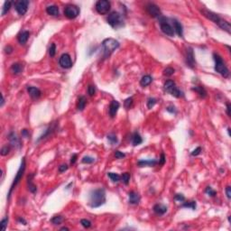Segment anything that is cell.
Segmentation results:
<instances>
[{"label": "cell", "mask_w": 231, "mask_h": 231, "mask_svg": "<svg viewBox=\"0 0 231 231\" xmlns=\"http://www.w3.org/2000/svg\"><path fill=\"white\" fill-rule=\"evenodd\" d=\"M106 202V192L104 189L93 190L90 193L89 204L91 208H99L105 204Z\"/></svg>", "instance_id": "1"}, {"label": "cell", "mask_w": 231, "mask_h": 231, "mask_svg": "<svg viewBox=\"0 0 231 231\" xmlns=\"http://www.w3.org/2000/svg\"><path fill=\"white\" fill-rule=\"evenodd\" d=\"M103 47V52H104V58H107L110 56V54L119 47L118 41L115 40L113 38H107L105 39L102 42Z\"/></svg>", "instance_id": "2"}, {"label": "cell", "mask_w": 231, "mask_h": 231, "mask_svg": "<svg viewBox=\"0 0 231 231\" xmlns=\"http://www.w3.org/2000/svg\"><path fill=\"white\" fill-rule=\"evenodd\" d=\"M213 57L215 60V71L218 73H219L224 78H228L229 76V71L228 67L225 65V63H224L222 58L217 53L213 54Z\"/></svg>", "instance_id": "3"}, {"label": "cell", "mask_w": 231, "mask_h": 231, "mask_svg": "<svg viewBox=\"0 0 231 231\" xmlns=\"http://www.w3.org/2000/svg\"><path fill=\"white\" fill-rule=\"evenodd\" d=\"M24 171H25V158L24 157V158L22 159V162H21V165H20V168H19V170L17 171V173H16V175L15 179H14L13 183H12V185H11V188H10V190H9L8 196H7L8 200H10V197H11L12 192L16 189V185L19 183V181L22 180V177H23V175H24Z\"/></svg>", "instance_id": "4"}, {"label": "cell", "mask_w": 231, "mask_h": 231, "mask_svg": "<svg viewBox=\"0 0 231 231\" xmlns=\"http://www.w3.org/2000/svg\"><path fill=\"white\" fill-rule=\"evenodd\" d=\"M108 24H110L113 28H119L124 25V19L122 16L118 12H112L107 18Z\"/></svg>", "instance_id": "5"}, {"label": "cell", "mask_w": 231, "mask_h": 231, "mask_svg": "<svg viewBox=\"0 0 231 231\" xmlns=\"http://www.w3.org/2000/svg\"><path fill=\"white\" fill-rule=\"evenodd\" d=\"M164 90L166 92L170 93L172 96H173L175 98H181V97L184 96V95H183V92L181 91L178 88L176 87L175 82L173 80H171V79L166 80L164 82Z\"/></svg>", "instance_id": "6"}, {"label": "cell", "mask_w": 231, "mask_h": 231, "mask_svg": "<svg viewBox=\"0 0 231 231\" xmlns=\"http://www.w3.org/2000/svg\"><path fill=\"white\" fill-rule=\"evenodd\" d=\"M159 24H160V27L162 32L165 33L166 35L170 36V37H173L174 36V30L173 28V26L169 24L167 18L161 16L159 17Z\"/></svg>", "instance_id": "7"}, {"label": "cell", "mask_w": 231, "mask_h": 231, "mask_svg": "<svg viewBox=\"0 0 231 231\" xmlns=\"http://www.w3.org/2000/svg\"><path fill=\"white\" fill-rule=\"evenodd\" d=\"M64 15L67 18L74 19L79 15V8L75 5H68L64 9Z\"/></svg>", "instance_id": "8"}, {"label": "cell", "mask_w": 231, "mask_h": 231, "mask_svg": "<svg viewBox=\"0 0 231 231\" xmlns=\"http://www.w3.org/2000/svg\"><path fill=\"white\" fill-rule=\"evenodd\" d=\"M110 2L107 0H99L96 3V10L100 15H106L110 10Z\"/></svg>", "instance_id": "9"}, {"label": "cell", "mask_w": 231, "mask_h": 231, "mask_svg": "<svg viewBox=\"0 0 231 231\" xmlns=\"http://www.w3.org/2000/svg\"><path fill=\"white\" fill-rule=\"evenodd\" d=\"M28 5H29V1H27V0H19V1L16 2L15 7L16 12L20 16H24L27 12V10H28Z\"/></svg>", "instance_id": "10"}, {"label": "cell", "mask_w": 231, "mask_h": 231, "mask_svg": "<svg viewBox=\"0 0 231 231\" xmlns=\"http://www.w3.org/2000/svg\"><path fill=\"white\" fill-rule=\"evenodd\" d=\"M200 12H201V14L203 16H204L205 17H207L208 19H209L210 21H212V22H214L215 24H219V23L221 21V17L218 15V14H216V13H214V12H212V11H209V10H208V9H202V10H200Z\"/></svg>", "instance_id": "11"}, {"label": "cell", "mask_w": 231, "mask_h": 231, "mask_svg": "<svg viewBox=\"0 0 231 231\" xmlns=\"http://www.w3.org/2000/svg\"><path fill=\"white\" fill-rule=\"evenodd\" d=\"M185 60H186L187 66H189L190 68L193 69L194 66H195V58H194L193 49L192 48V47H188V48L186 49Z\"/></svg>", "instance_id": "12"}, {"label": "cell", "mask_w": 231, "mask_h": 231, "mask_svg": "<svg viewBox=\"0 0 231 231\" xmlns=\"http://www.w3.org/2000/svg\"><path fill=\"white\" fill-rule=\"evenodd\" d=\"M146 11L152 17H158L159 18L162 16V12H161L160 8L153 3H150L146 5Z\"/></svg>", "instance_id": "13"}, {"label": "cell", "mask_w": 231, "mask_h": 231, "mask_svg": "<svg viewBox=\"0 0 231 231\" xmlns=\"http://www.w3.org/2000/svg\"><path fill=\"white\" fill-rule=\"evenodd\" d=\"M59 63H60V67H63V69H70V68L72 66V62H71V56L68 53H63V55L60 57Z\"/></svg>", "instance_id": "14"}, {"label": "cell", "mask_w": 231, "mask_h": 231, "mask_svg": "<svg viewBox=\"0 0 231 231\" xmlns=\"http://www.w3.org/2000/svg\"><path fill=\"white\" fill-rule=\"evenodd\" d=\"M57 127H58V125H57V123H52L51 126H49V127L47 128L46 130L44 131V133H43V135H41V137L38 138V140H37V143H38V142H40V141H42V140H43V139H45L46 137H50L51 135H52L54 132H55V130L57 129Z\"/></svg>", "instance_id": "15"}, {"label": "cell", "mask_w": 231, "mask_h": 231, "mask_svg": "<svg viewBox=\"0 0 231 231\" xmlns=\"http://www.w3.org/2000/svg\"><path fill=\"white\" fill-rule=\"evenodd\" d=\"M8 139L10 141V144L13 145V146H15V147H21V141H20L19 137H17V135L16 133H14V132H11L9 135H8Z\"/></svg>", "instance_id": "16"}, {"label": "cell", "mask_w": 231, "mask_h": 231, "mask_svg": "<svg viewBox=\"0 0 231 231\" xmlns=\"http://www.w3.org/2000/svg\"><path fill=\"white\" fill-rule=\"evenodd\" d=\"M120 107V104L117 100H112L109 105V115L111 118H115L118 113V110Z\"/></svg>", "instance_id": "17"}, {"label": "cell", "mask_w": 231, "mask_h": 231, "mask_svg": "<svg viewBox=\"0 0 231 231\" xmlns=\"http://www.w3.org/2000/svg\"><path fill=\"white\" fill-rule=\"evenodd\" d=\"M129 203L132 205H137L140 202V195L135 192H130L128 194Z\"/></svg>", "instance_id": "18"}, {"label": "cell", "mask_w": 231, "mask_h": 231, "mask_svg": "<svg viewBox=\"0 0 231 231\" xmlns=\"http://www.w3.org/2000/svg\"><path fill=\"white\" fill-rule=\"evenodd\" d=\"M27 91H28L30 97L32 99H39L41 97V95H42V92L39 89L35 87H32V86H29L27 88Z\"/></svg>", "instance_id": "19"}, {"label": "cell", "mask_w": 231, "mask_h": 231, "mask_svg": "<svg viewBox=\"0 0 231 231\" xmlns=\"http://www.w3.org/2000/svg\"><path fill=\"white\" fill-rule=\"evenodd\" d=\"M173 30L177 33L180 37H183V29L181 24L176 19H173Z\"/></svg>", "instance_id": "20"}, {"label": "cell", "mask_w": 231, "mask_h": 231, "mask_svg": "<svg viewBox=\"0 0 231 231\" xmlns=\"http://www.w3.org/2000/svg\"><path fill=\"white\" fill-rule=\"evenodd\" d=\"M33 177H35V174L28 175V178H27V187H28V190H29L30 192L35 193L37 192V188H36V185L33 182Z\"/></svg>", "instance_id": "21"}, {"label": "cell", "mask_w": 231, "mask_h": 231, "mask_svg": "<svg viewBox=\"0 0 231 231\" xmlns=\"http://www.w3.org/2000/svg\"><path fill=\"white\" fill-rule=\"evenodd\" d=\"M158 164V162L156 160H140L137 162V164L139 167H145V166H149V167H154Z\"/></svg>", "instance_id": "22"}, {"label": "cell", "mask_w": 231, "mask_h": 231, "mask_svg": "<svg viewBox=\"0 0 231 231\" xmlns=\"http://www.w3.org/2000/svg\"><path fill=\"white\" fill-rule=\"evenodd\" d=\"M29 36H30V33L28 31H23L21 32L18 35V37H17V40L20 44H24L26 43V42L28 41L29 39Z\"/></svg>", "instance_id": "23"}, {"label": "cell", "mask_w": 231, "mask_h": 231, "mask_svg": "<svg viewBox=\"0 0 231 231\" xmlns=\"http://www.w3.org/2000/svg\"><path fill=\"white\" fill-rule=\"evenodd\" d=\"M24 70V66L21 64V63H14L11 68H10V71L13 74H15V75H18L20 74Z\"/></svg>", "instance_id": "24"}, {"label": "cell", "mask_w": 231, "mask_h": 231, "mask_svg": "<svg viewBox=\"0 0 231 231\" xmlns=\"http://www.w3.org/2000/svg\"><path fill=\"white\" fill-rule=\"evenodd\" d=\"M154 211L158 215H164L167 212V207L162 204H156L154 206Z\"/></svg>", "instance_id": "25"}, {"label": "cell", "mask_w": 231, "mask_h": 231, "mask_svg": "<svg viewBox=\"0 0 231 231\" xmlns=\"http://www.w3.org/2000/svg\"><path fill=\"white\" fill-rule=\"evenodd\" d=\"M192 90L195 91L196 93H198L200 98L204 99V98L207 97V91L202 86H195V87L192 88Z\"/></svg>", "instance_id": "26"}, {"label": "cell", "mask_w": 231, "mask_h": 231, "mask_svg": "<svg viewBox=\"0 0 231 231\" xmlns=\"http://www.w3.org/2000/svg\"><path fill=\"white\" fill-rule=\"evenodd\" d=\"M46 12H47V14H48V15L52 16H59V8H58V6H56V5H49V6H47Z\"/></svg>", "instance_id": "27"}, {"label": "cell", "mask_w": 231, "mask_h": 231, "mask_svg": "<svg viewBox=\"0 0 231 231\" xmlns=\"http://www.w3.org/2000/svg\"><path fill=\"white\" fill-rule=\"evenodd\" d=\"M218 25L220 27L222 30H224V31H226L227 33H230V32H231V26H230L229 22L226 21V20H224V19H221V21L219 23Z\"/></svg>", "instance_id": "28"}, {"label": "cell", "mask_w": 231, "mask_h": 231, "mask_svg": "<svg viewBox=\"0 0 231 231\" xmlns=\"http://www.w3.org/2000/svg\"><path fill=\"white\" fill-rule=\"evenodd\" d=\"M152 81H153V78L150 75H145L144 77H142L140 80V85L142 87H146L148 85H150Z\"/></svg>", "instance_id": "29"}, {"label": "cell", "mask_w": 231, "mask_h": 231, "mask_svg": "<svg viewBox=\"0 0 231 231\" xmlns=\"http://www.w3.org/2000/svg\"><path fill=\"white\" fill-rule=\"evenodd\" d=\"M143 143V139L141 137V135L138 134V133H135L132 137V144L133 145L137 146V145H139L140 144Z\"/></svg>", "instance_id": "30"}, {"label": "cell", "mask_w": 231, "mask_h": 231, "mask_svg": "<svg viewBox=\"0 0 231 231\" xmlns=\"http://www.w3.org/2000/svg\"><path fill=\"white\" fill-rule=\"evenodd\" d=\"M86 103H87V99H86V97H84V96L79 97V101H78V105H77L78 109L79 111H82L84 108H85V107H86Z\"/></svg>", "instance_id": "31"}, {"label": "cell", "mask_w": 231, "mask_h": 231, "mask_svg": "<svg viewBox=\"0 0 231 231\" xmlns=\"http://www.w3.org/2000/svg\"><path fill=\"white\" fill-rule=\"evenodd\" d=\"M11 5H12V2L11 1H5L4 3V5H3V7H2V13H1L2 16H5V14H7V12L11 8Z\"/></svg>", "instance_id": "32"}, {"label": "cell", "mask_w": 231, "mask_h": 231, "mask_svg": "<svg viewBox=\"0 0 231 231\" xmlns=\"http://www.w3.org/2000/svg\"><path fill=\"white\" fill-rule=\"evenodd\" d=\"M181 208H188V209H192V210H195L196 209V201H187V202L183 201V204L181 206Z\"/></svg>", "instance_id": "33"}, {"label": "cell", "mask_w": 231, "mask_h": 231, "mask_svg": "<svg viewBox=\"0 0 231 231\" xmlns=\"http://www.w3.org/2000/svg\"><path fill=\"white\" fill-rule=\"evenodd\" d=\"M107 176H108V177L110 178V180H111L112 181H114V182H118V181H119L120 179H121V176L118 175V173H107Z\"/></svg>", "instance_id": "34"}, {"label": "cell", "mask_w": 231, "mask_h": 231, "mask_svg": "<svg viewBox=\"0 0 231 231\" xmlns=\"http://www.w3.org/2000/svg\"><path fill=\"white\" fill-rule=\"evenodd\" d=\"M63 221V218L62 216H54L51 219V222L53 224V225H60Z\"/></svg>", "instance_id": "35"}, {"label": "cell", "mask_w": 231, "mask_h": 231, "mask_svg": "<svg viewBox=\"0 0 231 231\" xmlns=\"http://www.w3.org/2000/svg\"><path fill=\"white\" fill-rule=\"evenodd\" d=\"M107 140L110 142L111 145H115V144H117V143H118V138H117V137H116L114 134L108 135H107Z\"/></svg>", "instance_id": "36"}, {"label": "cell", "mask_w": 231, "mask_h": 231, "mask_svg": "<svg viewBox=\"0 0 231 231\" xmlns=\"http://www.w3.org/2000/svg\"><path fill=\"white\" fill-rule=\"evenodd\" d=\"M121 178H122V180H123V182L125 183V184L127 185L129 183V181H130V174H129L128 173H125L122 174Z\"/></svg>", "instance_id": "37"}, {"label": "cell", "mask_w": 231, "mask_h": 231, "mask_svg": "<svg viewBox=\"0 0 231 231\" xmlns=\"http://www.w3.org/2000/svg\"><path fill=\"white\" fill-rule=\"evenodd\" d=\"M174 69L173 68H171V67H167L166 69L164 71V76H172L173 74L174 73Z\"/></svg>", "instance_id": "38"}, {"label": "cell", "mask_w": 231, "mask_h": 231, "mask_svg": "<svg viewBox=\"0 0 231 231\" xmlns=\"http://www.w3.org/2000/svg\"><path fill=\"white\" fill-rule=\"evenodd\" d=\"M81 162H82L83 164H92V162H95V158L91 157V156H85V157L82 158Z\"/></svg>", "instance_id": "39"}, {"label": "cell", "mask_w": 231, "mask_h": 231, "mask_svg": "<svg viewBox=\"0 0 231 231\" xmlns=\"http://www.w3.org/2000/svg\"><path fill=\"white\" fill-rule=\"evenodd\" d=\"M124 105H125V107L126 108V109H129L132 105H133V98H128L125 100V102H124Z\"/></svg>", "instance_id": "40"}, {"label": "cell", "mask_w": 231, "mask_h": 231, "mask_svg": "<svg viewBox=\"0 0 231 231\" xmlns=\"http://www.w3.org/2000/svg\"><path fill=\"white\" fill-rule=\"evenodd\" d=\"M156 104V99H154V98H150L148 99V101H147V107L149 109H151V108L154 107V106Z\"/></svg>", "instance_id": "41"}, {"label": "cell", "mask_w": 231, "mask_h": 231, "mask_svg": "<svg viewBox=\"0 0 231 231\" xmlns=\"http://www.w3.org/2000/svg\"><path fill=\"white\" fill-rule=\"evenodd\" d=\"M55 53H56V45H55V43H52L50 49H49V54H50L51 57H53L54 55H55Z\"/></svg>", "instance_id": "42"}, {"label": "cell", "mask_w": 231, "mask_h": 231, "mask_svg": "<svg viewBox=\"0 0 231 231\" xmlns=\"http://www.w3.org/2000/svg\"><path fill=\"white\" fill-rule=\"evenodd\" d=\"M7 223H8V217H5V218L3 219L1 222H0V224H1V229L3 231H5L6 227H7Z\"/></svg>", "instance_id": "43"}, {"label": "cell", "mask_w": 231, "mask_h": 231, "mask_svg": "<svg viewBox=\"0 0 231 231\" xmlns=\"http://www.w3.org/2000/svg\"><path fill=\"white\" fill-rule=\"evenodd\" d=\"M205 192H206L209 196H211V197H214V196H216V194H217L216 191H214V190H213L211 187H207L206 190H205Z\"/></svg>", "instance_id": "44"}, {"label": "cell", "mask_w": 231, "mask_h": 231, "mask_svg": "<svg viewBox=\"0 0 231 231\" xmlns=\"http://www.w3.org/2000/svg\"><path fill=\"white\" fill-rule=\"evenodd\" d=\"M80 224L82 225L85 228H89L91 227V222L90 220H88V219H81L80 220Z\"/></svg>", "instance_id": "45"}, {"label": "cell", "mask_w": 231, "mask_h": 231, "mask_svg": "<svg viewBox=\"0 0 231 231\" xmlns=\"http://www.w3.org/2000/svg\"><path fill=\"white\" fill-rule=\"evenodd\" d=\"M88 93H89L90 96H94L95 93H96V89H95V86L90 85L88 87Z\"/></svg>", "instance_id": "46"}, {"label": "cell", "mask_w": 231, "mask_h": 231, "mask_svg": "<svg viewBox=\"0 0 231 231\" xmlns=\"http://www.w3.org/2000/svg\"><path fill=\"white\" fill-rule=\"evenodd\" d=\"M10 152V147L7 146V145H5L4 147H2L1 149V155L3 156H5V155H7Z\"/></svg>", "instance_id": "47"}, {"label": "cell", "mask_w": 231, "mask_h": 231, "mask_svg": "<svg viewBox=\"0 0 231 231\" xmlns=\"http://www.w3.org/2000/svg\"><path fill=\"white\" fill-rule=\"evenodd\" d=\"M174 200H177V201H180V202L185 201V198H184V196H183L182 194H176L174 196Z\"/></svg>", "instance_id": "48"}, {"label": "cell", "mask_w": 231, "mask_h": 231, "mask_svg": "<svg viewBox=\"0 0 231 231\" xmlns=\"http://www.w3.org/2000/svg\"><path fill=\"white\" fill-rule=\"evenodd\" d=\"M115 156H116V158H117V159H121V158H124L126 156V154H123V153H121L120 151H116Z\"/></svg>", "instance_id": "49"}, {"label": "cell", "mask_w": 231, "mask_h": 231, "mask_svg": "<svg viewBox=\"0 0 231 231\" xmlns=\"http://www.w3.org/2000/svg\"><path fill=\"white\" fill-rule=\"evenodd\" d=\"M201 152V147H197L195 150L192 153V156H196V155H199Z\"/></svg>", "instance_id": "50"}, {"label": "cell", "mask_w": 231, "mask_h": 231, "mask_svg": "<svg viewBox=\"0 0 231 231\" xmlns=\"http://www.w3.org/2000/svg\"><path fill=\"white\" fill-rule=\"evenodd\" d=\"M68 170V165L67 164H62L59 167V173H63Z\"/></svg>", "instance_id": "51"}, {"label": "cell", "mask_w": 231, "mask_h": 231, "mask_svg": "<svg viewBox=\"0 0 231 231\" xmlns=\"http://www.w3.org/2000/svg\"><path fill=\"white\" fill-rule=\"evenodd\" d=\"M226 194H227L228 199L230 200L231 199V188H230V186H228L226 188Z\"/></svg>", "instance_id": "52"}, {"label": "cell", "mask_w": 231, "mask_h": 231, "mask_svg": "<svg viewBox=\"0 0 231 231\" xmlns=\"http://www.w3.org/2000/svg\"><path fill=\"white\" fill-rule=\"evenodd\" d=\"M77 158H78V155L76 154H74L72 156H71V164H74L76 162V161H77Z\"/></svg>", "instance_id": "53"}, {"label": "cell", "mask_w": 231, "mask_h": 231, "mask_svg": "<svg viewBox=\"0 0 231 231\" xmlns=\"http://www.w3.org/2000/svg\"><path fill=\"white\" fill-rule=\"evenodd\" d=\"M164 162H165V156H164V154H161V158H160V160H159V164H160L161 165H162V164H164Z\"/></svg>", "instance_id": "54"}, {"label": "cell", "mask_w": 231, "mask_h": 231, "mask_svg": "<svg viewBox=\"0 0 231 231\" xmlns=\"http://www.w3.org/2000/svg\"><path fill=\"white\" fill-rule=\"evenodd\" d=\"M14 50H13V47H11L10 45H7V46H5V53H11L12 52H13Z\"/></svg>", "instance_id": "55"}, {"label": "cell", "mask_w": 231, "mask_h": 231, "mask_svg": "<svg viewBox=\"0 0 231 231\" xmlns=\"http://www.w3.org/2000/svg\"><path fill=\"white\" fill-rule=\"evenodd\" d=\"M22 135L24 137H26V138H28L29 137V132L27 129H23L22 130Z\"/></svg>", "instance_id": "56"}, {"label": "cell", "mask_w": 231, "mask_h": 231, "mask_svg": "<svg viewBox=\"0 0 231 231\" xmlns=\"http://www.w3.org/2000/svg\"><path fill=\"white\" fill-rule=\"evenodd\" d=\"M166 110L170 113H176V110H175V107H166Z\"/></svg>", "instance_id": "57"}, {"label": "cell", "mask_w": 231, "mask_h": 231, "mask_svg": "<svg viewBox=\"0 0 231 231\" xmlns=\"http://www.w3.org/2000/svg\"><path fill=\"white\" fill-rule=\"evenodd\" d=\"M227 114L228 117H230V104L227 103Z\"/></svg>", "instance_id": "58"}, {"label": "cell", "mask_w": 231, "mask_h": 231, "mask_svg": "<svg viewBox=\"0 0 231 231\" xmlns=\"http://www.w3.org/2000/svg\"><path fill=\"white\" fill-rule=\"evenodd\" d=\"M18 222L23 223V225H26V221H25L23 218H19V219H18Z\"/></svg>", "instance_id": "59"}, {"label": "cell", "mask_w": 231, "mask_h": 231, "mask_svg": "<svg viewBox=\"0 0 231 231\" xmlns=\"http://www.w3.org/2000/svg\"><path fill=\"white\" fill-rule=\"evenodd\" d=\"M4 103H5V99H4V96H3V95H2V100H1V104H0V106H1V107H3Z\"/></svg>", "instance_id": "60"}, {"label": "cell", "mask_w": 231, "mask_h": 231, "mask_svg": "<svg viewBox=\"0 0 231 231\" xmlns=\"http://www.w3.org/2000/svg\"><path fill=\"white\" fill-rule=\"evenodd\" d=\"M60 230H69V228H60Z\"/></svg>", "instance_id": "61"}, {"label": "cell", "mask_w": 231, "mask_h": 231, "mask_svg": "<svg viewBox=\"0 0 231 231\" xmlns=\"http://www.w3.org/2000/svg\"><path fill=\"white\" fill-rule=\"evenodd\" d=\"M228 135L230 137V128H228Z\"/></svg>", "instance_id": "62"}]
</instances>
